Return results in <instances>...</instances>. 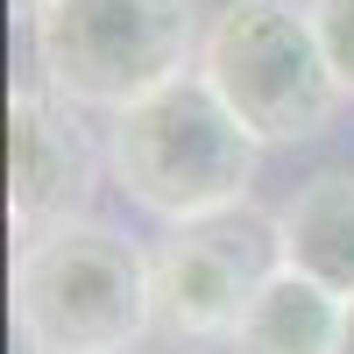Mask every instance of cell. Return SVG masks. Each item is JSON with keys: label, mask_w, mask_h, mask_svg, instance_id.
Listing matches in <instances>:
<instances>
[{"label": "cell", "mask_w": 354, "mask_h": 354, "mask_svg": "<svg viewBox=\"0 0 354 354\" xmlns=\"http://www.w3.org/2000/svg\"><path fill=\"white\" fill-rule=\"evenodd\" d=\"M340 354H354V298H347V326H340Z\"/></svg>", "instance_id": "obj_10"}, {"label": "cell", "mask_w": 354, "mask_h": 354, "mask_svg": "<svg viewBox=\"0 0 354 354\" xmlns=\"http://www.w3.org/2000/svg\"><path fill=\"white\" fill-rule=\"evenodd\" d=\"M100 185V149L93 128L71 100H57L50 85H28L8 100V205L21 234L85 220Z\"/></svg>", "instance_id": "obj_6"}, {"label": "cell", "mask_w": 354, "mask_h": 354, "mask_svg": "<svg viewBox=\"0 0 354 354\" xmlns=\"http://www.w3.org/2000/svg\"><path fill=\"white\" fill-rule=\"evenodd\" d=\"M340 326H347V298L283 262L248 298L227 347L234 354H340Z\"/></svg>", "instance_id": "obj_7"}, {"label": "cell", "mask_w": 354, "mask_h": 354, "mask_svg": "<svg viewBox=\"0 0 354 354\" xmlns=\"http://www.w3.org/2000/svg\"><path fill=\"white\" fill-rule=\"evenodd\" d=\"M277 270L283 234L248 205L213 213L198 227H170V241L149 248V319L170 340H234L248 298Z\"/></svg>", "instance_id": "obj_5"}, {"label": "cell", "mask_w": 354, "mask_h": 354, "mask_svg": "<svg viewBox=\"0 0 354 354\" xmlns=\"http://www.w3.org/2000/svg\"><path fill=\"white\" fill-rule=\"evenodd\" d=\"M283 234V262L319 277L326 290L354 298V170H319L277 213Z\"/></svg>", "instance_id": "obj_8"}, {"label": "cell", "mask_w": 354, "mask_h": 354, "mask_svg": "<svg viewBox=\"0 0 354 354\" xmlns=\"http://www.w3.org/2000/svg\"><path fill=\"white\" fill-rule=\"evenodd\" d=\"M15 326L28 354H128L149 319V248L100 220L21 234L15 255Z\"/></svg>", "instance_id": "obj_2"}, {"label": "cell", "mask_w": 354, "mask_h": 354, "mask_svg": "<svg viewBox=\"0 0 354 354\" xmlns=\"http://www.w3.org/2000/svg\"><path fill=\"white\" fill-rule=\"evenodd\" d=\"M255 163H262V142L198 78V64L185 78L156 85L149 100L121 106L106 128L113 185L128 192V205H142V213H156L170 227H198L213 213L248 205Z\"/></svg>", "instance_id": "obj_1"}, {"label": "cell", "mask_w": 354, "mask_h": 354, "mask_svg": "<svg viewBox=\"0 0 354 354\" xmlns=\"http://www.w3.org/2000/svg\"><path fill=\"white\" fill-rule=\"evenodd\" d=\"M312 21H319V43H326L340 93H354V0H312Z\"/></svg>", "instance_id": "obj_9"}, {"label": "cell", "mask_w": 354, "mask_h": 354, "mask_svg": "<svg viewBox=\"0 0 354 354\" xmlns=\"http://www.w3.org/2000/svg\"><path fill=\"white\" fill-rule=\"evenodd\" d=\"M198 78L262 149L319 142L347 100L319 43L312 0H220L198 36Z\"/></svg>", "instance_id": "obj_3"}, {"label": "cell", "mask_w": 354, "mask_h": 354, "mask_svg": "<svg viewBox=\"0 0 354 354\" xmlns=\"http://www.w3.org/2000/svg\"><path fill=\"white\" fill-rule=\"evenodd\" d=\"M128 354H135V347H128Z\"/></svg>", "instance_id": "obj_12"}, {"label": "cell", "mask_w": 354, "mask_h": 354, "mask_svg": "<svg viewBox=\"0 0 354 354\" xmlns=\"http://www.w3.org/2000/svg\"><path fill=\"white\" fill-rule=\"evenodd\" d=\"M21 15H28V21H36V15H43V0H21Z\"/></svg>", "instance_id": "obj_11"}, {"label": "cell", "mask_w": 354, "mask_h": 354, "mask_svg": "<svg viewBox=\"0 0 354 354\" xmlns=\"http://www.w3.org/2000/svg\"><path fill=\"white\" fill-rule=\"evenodd\" d=\"M36 71L78 113H121L198 64L192 0H43L28 21Z\"/></svg>", "instance_id": "obj_4"}]
</instances>
